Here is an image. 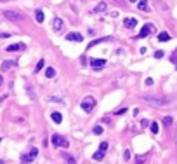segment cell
<instances>
[{"mask_svg":"<svg viewBox=\"0 0 177 164\" xmlns=\"http://www.w3.org/2000/svg\"><path fill=\"white\" fill-rule=\"evenodd\" d=\"M106 7H108L106 2H99L97 5H96V9H94V12H96V14H97V12H103V10H106Z\"/></svg>","mask_w":177,"mask_h":164,"instance_id":"e0dca14e","label":"cell"},{"mask_svg":"<svg viewBox=\"0 0 177 164\" xmlns=\"http://www.w3.org/2000/svg\"><path fill=\"white\" fill-rule=\"evenodd\" d=\"M37 155H38V148L37 147H33L31 150H29V154L26 155H21V164H29V163H33L35 159H37Z\"/></svg>","mask_w":177,"mask_h":164,"instance_id":"277c9868","label":"cell"},{"mask_svg":"<svg viewBox=\"0 0 177 164\" xmlns=\"http://www.w3.org/2000/svg\"><path fill=\"white\" fill-rule=\"evenodd\" d=\"M146 86H153V79H146Z\"/></svg>","mask_w":177,"mask_h":164,"instance_id":"836d02e7","label":"cell"},{"mask_svg":"<svg viewBox=\"0 0 177 164\" xmlns=\"http://www.w3.org/2000/svg\"><path fill=\"white\" fill-rule=\"evenodd\" d=\"M168 40H170V33H167V31H162L158 35V42H168Z\"/></svg>","mask_w":177,"mask_h":164,"instance_id":"2e32d148","label":"cell"},{"mask_svg":"<svg viewBox=\"0 0 177 164\" xmlns=\"http://www.w3.org/2000/svg\"><path fill=\"white\" fill-rule=\"evenodd\" d=\"M137 7H139V10H148V0H139Z\"/></svg>","mask_w":177,"mask_h":164,"instance_id":"44dd1931","label":"cell"},{"mask_svg":"<svg viewBox=\"0 0 177 164\" xmlns=\"http://www.w3.org/2000/svg\"><path fill=\"white\" fill-rule=\"evenodd\" d=\"M0 142H2V138H0Z\"/></svg>","mask_w":177,"mask_h":164,"instance_id":"ab89813d","label":"cell"},{"mask_svg":"<svg viewBox=\"0 0 177 164\" xmlns=\"http://www.w3.org/2000/svg\"><path fill=\"white\" fill-rule=\"evenodd\" d=\"M149 129H151V133H153V134H158V129H160V127H158L156 122H151V124H149Z\"/></svg>","mask_w":177,"mask_h":164,"instance_id":"cb8c5ba5","label":"cell"},{"mask_svg":"<svg viewBox=\"0 0 177 164\" xmlns=\"http://www.w3.org/2000/svg\"><path fill=\"white\" fill-rule=\"evenodd\" d=\"M63 157L66 159V163H68V164H77V161H75V159H73V157H71L69 154H66V152L63 154Z\"/></svg>","mask_w":177,"mask_h":164,"instance_id":"7402d4cb","label":"cell"},{"mask_svg":"<svg viewBox=\"0 0 177 164\" xmlns=\"http://www.w3.org/2000/svg\"><path fill=\"white\" fill-rule=\"evenodd\" d=\"M44 66H45V60L42 58V60L37 63V68H35V72H40V70H44Z\"/></svg>","mask_w":177,"mask_h":164,"instance_id":"603a6c76","label":"cell"},{"mask_svg":"<svg viewBox=\"0 0 177 164\" xmlns=\"http://www.w3.org/2000/svg\"><path fill=\"white\" fill-rule=\"evenodd\" d=\"M113 2H115L117 5H122V0H113Z\"/></svg>","mask_w":177,"mask_h":164,"instance_id":"e575fe53","label":"cell"},{"mask_svg":"<svg viewBox=\"0 0 177 164\" xmlns=\"http://www.w3.org/2000/svg\"><path fill=\"white\" fill-rule=\"evenodd\" d=\"M80 63H82V65H85V63H87V58H85V56H82V58H80Z\"/></svg>","mask_w":177,"mask_h":164,"instance_id":"d6a6232c","label":"cell"},{"mask_svg":"<svg viewBox=\"0 0 177 164\" xmlns=\"http://www.w3.org/2000/svg\"><path fill=\"white\" fill-rule=\"evenodd\" d=\"M123 159H125V161L130 159V150H125V152H123Z\"/></svg>","mask_w":177,"mask_h":164,"instance_id":"1f68e13d","label":"cell"},{"mask_svg":"<svg viewBox=\"0 0 177 164\" xmlns=\"http://www.w3.org/2000/svg\"><path fill=\"white\" fill-rule=\"evenodd\" d=\"M172 124H174V119H172L170 115H165V117H163V126H165V127H170Z\"/></svg>","mask_w":177,"mask_h":164,"instance_id":"d6986e66","label":"cell"},{"mask_svg":"<svg viewBox=\"0 0 177 164\" xmlns=\"http://www.w3.org/2000/svg\"><path fill=\"white\" fill-rule=\"evenodd\" d=\"M66 40L68 42H83V37L80 35V33H75V31H71L66 35Z\"/></svg>","mask_w":177,"mask_h":164,"instance_id":"ba28073f","label":"cell"},{"mask_svg":"<svg viewBox=\"0 0 177 164\" xmlns=\"http://www.w3.org/2000/svg\"><path fill=\"white\" fill-rule=\"evenodd\" d=\"M54 75H56V68H52V66L45 68V77H47V79H52Z\"/></svg>","mask_w":177,"mask_h":164,"instance_id":"ac0fdd59","label":"cell"},{"mask_svg":"<svg viewBox=\"0 0 177 164\" xmlns=\"http://www.w3.org/2000/svg\"><path fill=\"white\" fill-rule=\"evenodd\" d=\"M0 2H10V0H0Z\"/></svg>","mask_w":177,"mask_h":164,"instance_id":"8d00e7d4","label":"cell"},{"mask_svg":"<svg viewBox=\"0 0 177 164\" xmlns=\"http://www.w3.org/2000/svg\"><path fill=\"white\" fill-rule=\"evenodd\" d=\"M18 65V61L16 60H9V61H4L2 63V66H0V70H4V72H7L9 68H12V66H16Z\"/></svg>","mask_w":177,"mask_h":164,"instance_id":"7c38bea8","label":"cell"},{"mask_svg":"<svg viewBox=\"0 0 177 164\" xmlns=\"http://www.w3.org/2000/svg\"><path fill=\"white\" fill-rule=\"evenodd\" d=\"M103 157H104V152H103V150H97L96 154L92 155V159H94V161H103Z\"/></svg>","mask_w":177,"mask_h":164,"instance_id":"ffe728a7","label":"cell"},{"mask_svg":"<svg viewBox=\"0 0 177 164\" xmlns=\"http://www.w3.org/2000/svg\"><path fill=\"white\" fill-rule=\"evenodd\" d=\"M106 65V60H97V58H92L90 60V66L92 68H103Z\"/></svg>","mask_w":177,"mask_h":164,"instance_id":"30bf717a","label":"cell"},{"mask_svg":"<svg viewBox=\"0 0 177 164\" xmlns=\"http://www.w3.org/2000/svg\"><path fill=\"white\" fill-rule=\"evenodd\" d=\"M142 100L146 103H149V105H153V107H165V105L170 103L168 98H156V96H144Z\"/></svg>","mask_w":177,"mask_h":164,"instance_id":"6da1fadb","label":"cell"},{"mask_svg":"<svg viewBox=\"0 0 177 164\" xmlns=\"http://www.w3.org/2000/svg\"><path fill=\"white\" fill-rule=\"evenodd\" d=\"M125 112H127V107H125V108H118L117 112H115V115H123Z\"/></svg>","mask_w":177,"mask_h":164,"instance_id":"f546056e","label":"cell"},{"mask_svg":"<svg viewBox=\"0 0 177 164\" xmlns=\"http://www.w3.org/2000/svg\"><path fill=\"white\" fill-rule=\"evenodd\" d=\"M128 2H137V0H128Z\"/></svg>","mask_w":177,"mask_h":164,"instance_id":"74e56055","label":"cell"},{"mask_svg":"<svg viewBox=\"0 0 177 164\" xmlns=\"http://www.w3.org/2000/svg\"><path fill=\"white\" fill-rule=\"evenodd\" d=\"M0 164H4V161H0Z\"/></svg>","mask_w":177,"mask_h":164,"instance_id":"f35d334b","label":"cell"},{"mask_svg":"<svg viewBox=\"0 0 177 164\" xmlns=\"http://www.w3.org/2000/svg\"><path fill=\"white\" fill-rule=\"evenodd\" d=\"M141 126H142V127H148V126H149V121H148V119H142V121H141Z\"/></svg>","mask_w":177,"mask_h":164,"instance_id":"4dcf8cb0","label":"cell"},{"mask_svg":"<svg viewBox=\"0 0 177 164\" xmlns=\"http://www.w3.org/2000/svg\"><path fill=\"white\" fill-rule=\"evenodd\" d=\"M144 161H146V155H137L136 161H134V164H142Z\"/></svg>","mask_w":177,"mask_h":164,"instance_id":"d4e9b609","label":"cell"},{"mask_svg":"<svg viewBox=\"0 0 177 164\" xmlns=\"http://www.w3.org/2000/svg\"><path fill=\"white\" fill-rule=\"evenodd\" d=\"M4 16L10 21H23L24 19V16L19 14V12H14V10H4Z\"/></svg>","mask_w":177,"mask_h":164,"instance_id":"5b68a950","label":"cell"},{"mask_svg":"<svg viewBox=\"0 0 177 164\" xmlns=\"http://www.w3.org/2000/svg\"><path fill=\"white\" fill-rule=\"evenodd\" d=\"M52 30L54 31L63 30V19H61V18H54V19H52Z\"/></svg>","mask_w":177,"mask_h":164,"instance_id":"8fae6325","label":"cell"},{"mask_svg":"<svg viewBox=\"0 0 177 164\" xmlns=\"http://www.w3.org/2000/svg\"><path fill=\"white\" fill-rule=\"evenodd\" d=\"M50 142H52V145L54 147H63V148H68L69 147V142L64 138V136H61V134H52L50 136Z\"/></svg>","mask_w":177,"mask_h":164,"instance_id":"3957f363","label":"cell"},{"mask_svg":"<svg viewBox=\"0 0 177 164\" xmlns=\"http://www.w3.org/2000/svg\"><path fill=\"white\" fill-rule=\"evenodd\" d=\"M50 119H52L56 124H61V122H63V115H61L59 112H52V113H50Z\"/></svg>","mask_w":177,"mask_h":164,"instance_id":"9a60e30c","label":"cell"},{"mask_svg":"<svg viewBox=\"0 0 177 164\" xmlns=\"http://www.w3.org/2000/svg\"><path fill=\"white\" fill-rule=\"evenodd\" d=\"M80 107H82V110L85 113H90L92 108L96 107V98H94V96H85V98L82 100V103H80Z\"/></svg>","mask_w":177,"mask_h":164,"instance_id":"7a4b0ae2","label":"cell"},{"mask_svg":"<svg viewBox=\"0 0 177 164\" xmlns=\"http://www.w3.org/2000/svg\"><path fill=\"white\" fill-rule=\"evenodd\" d=\"M137 25V19H134V18H125L123 19V26L125 28H134Z\"/></svg>","mask_w":177,"mask_h":164,"instance_id":"4fadbf2b","label":"cell"},{"mask_svg":"<svg viewBox=\"0 0 177 164\" xmlns=\"http://www.w3.org/2000/svg\"><path fill=\"white\" fill-rule=\"evenodd\" d=\"M92 131H94V134H103V127H101V126H94Z\"/></svg>","mask_w":177,"mask_h":164,"instance_id":"484cf974","label":"cell"},{"mask_svg":"<svg viewBox=\"0 0 177 164\" xmlns=\"http://www.w3.org/2000/svg\"><path fill=\"white\" fill-rule=\"evenodd\" d=\"M155 31V26L151 25V23H146L142 28H141V31H139V39H144V37H148V35H151Z\"/></svg>","mask_w":177,"mask_h":164,"instance_id":"8992f818","label":"cell"},{"mask_svg":"<svg viewBox=\"0 0 177 164\" xmlns=\"http://www.w3.org/2000/svg\"><path fill=\"white\" fill-rule=\"evenodd\" d=\"M104 42H113V39L111 37H103V39H96V40H92L90 44L87 45V49H92V47H96V45H99V44H104Z\"/></svg>","mask_w":177,"mask_h":164,"instance_id":"52a82bcc","label":"cell"},{"mask_svg":"<svg viewBox=\"0 0 177 164\" xmlns=\"http://www.w3.org/2000/svg\"><path fill=\"white\" fill-rule=\"evenodd\" d=\"M170 61L174 63V65H176V68H177V51L174 52V54H172V56H170Z\"/></svg>","mask_w":177,"mask_h":164,"instance_id":"83f0119b","label":"cell"},{"mask_svg":"<svg viewBox=\"0 0 177 164\" xmlns=\"http://www.w3.org/2000/svg\"><path fill=\"white\" fill-rule=\"evenodd\" d=\"M99 150H103V152H106V150H108V142H103V143L99 145Z\"/></svg>","mask_w":177,"mask_h":164,"instance_id":"4316f807","label":"cell"},{"mask_svg":"<svg viewBox=\"0 0 177 164\" xmlns=\"http://www.w3.org/2000/svg\"><path fill=\"white\" fill-rule=\"evenodd\" d=\"M35 19H37V23H44V19H45V14H44V10H42V9L35 10Z\"/></svg>","mask_w":177,"mask_h":164,"instance_id":"5bb4252c","label":"cell"},{"mask_svg":"<svg viewBox=\"0 0 177 164\" xmlns=\"http://www.w3.org/2000/svg\"><path fill=\"white\" fill-rule=\"evenodd\" d=\"M163 56H165V52H163V51H156V52H155V58H156V60H162Z\"/></svg>","mask_w":177,"mask_h":164,"instance_id":"f1b7e54d","label":"cell"},{"mask_svg":"<svg viewBox=\"0 0 177 164\" xmlns=\"http://www.w3.org/2000/svg\"><path fill=\"white\" fill-rule=\"evenodd\" d=\"M0 84H4V77L2 75H0Z\"/></svg>","mask_w":177,"mask_h":164,"instance_id":"d590c367","label":"cell"},{"mask_svg":"<svg viewBox=\"0 0 177 164\" xmlns=\"http://www.w3.org/2000/svg\"><path fill=\"white\" fill-rule=\"evenodd\" d=\"M26 45L24 44H9L7 47H5V51L7 52H16V51H23Z\"/></svg>","mask_w":177,"mask_h":164,"instance_id":"9c48e42d","label":"cell"}]
</instances>
